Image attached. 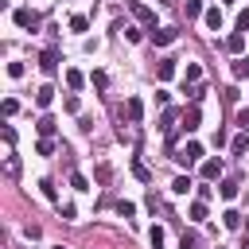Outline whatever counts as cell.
<instances>
[{
  "instance_id": "6da1fadb",
  "label": "cell",
  "mask_w": 249,
  "mask_h": 249,
  "mask_svg": "<svg viewBox=\"0 0 249 249\" xmlns=\"http://www.w3.org/2000/svg\"><path fill=\"white\" fill-rule=\"evenodd\" d=\"M175 160H179L183 167H191V163H198V160H202V144H198V140H187V144L179 148V156H175Z\"/></svg>"
},
{
  "instance_id": "7a4b0ae2",
  "label": "cell",
  "mask_w": 249,
  "mask_h": 249,
  "mask_svg": "<svg viewBox=\"0 0 249 249\" xmlns=\"http://www.w3.org/2000/svg\"><path fill=\"white\" fill-rule=\"evenodd\" d=\"M16 23H19L23 31H35V27L43 23V16H39V12H31V8H16Z\"/></svg>"
},
{
  "instance_id": "3957f363",
  "label": "cell",
  "mask_w": 249,
  "mask_h": 249,
  "mask_svg": "<svg viewBox=\"0 0 249 249\" xmlns=\"http://www.w3.org/2000/svg\"><path fill=\"white\" fill-rule=\"evenodd\" d=\"M179 121H183V124H179L183 132H195V128L202 124V113H198V105H191V109H183V117H179Z\"/></svg>"
},
{
  "instance_id": "277c9868",
  "label": "cell",
  "mask_w": 249,
  "mask_h": 249,
  "mask_svg": "<svg viewBox=\"0 0 249 249\" xmlns=\"http://www.w3.org/2000/svg\"><path fill=\"white\" fill-rule=\"evenodd\" d=\"M128 12H132V16H136V19H144V23H148V27H152V31H156V16H152V8H144V4H140V0H128Z\"/></svg>"
},
{
  "instance_id": "5b68a950",
  "label": "cell",
  "mask_w": 249,
  "mask_h": 249,
  "mask_svg": "<svg viewBox=\"0 0 249 249\" xmlns=\"http://www.w3.org/2000/svg\"><path fill=\"white\" fill-rule=\"evenodd\" d=\"M39 70H43V74H58V51H54V47H47V51H43Z\"/></svg>"
},
{
  "instance_id": "8992f818",
  "label": "cell",
  "mask_w": 249,
  "mask_h": 249,
  "mask_svg": "<svg viewBox=\"0 0 249 249\" xmlns=\"http://www.w3.org/2000/svg\"><path fill=\"white\" fill-rule=\"evenodd\" d=\"M124 117H128L132 124H140V117H144V101H140V97H128V101H124Z\"/></svg>"
},
{
  "instance_id": "52a82bcc",
  "label": "cell",
  "mask_w": 249,
  "mask_h": 249,
  "mask_svg": "<svg viewBox=\"0 0 249 249\" xmlns=\"http://www.w3.org/2000/svg\"><path fill=\"white\" fill-rule=\"evenodd\" d=\"M175 35H179L175 27H156V31H152V43H156V47H167V43H175Z\"/></svg>"
},
{
  "instance_id": "ba28073f",
  "label": "cell",
  "mask_w": 249,
  "mask_h": 249,
  "mask_svg": "<svg viewBox=\"0 0 249 249\" xmlns=\"http://www.w3.org/2000/svg\"><path fill=\"white\" fill-rule=\"evenodd\" d=\"M226 51H230V54H241V51H245V31H233V35L226 39Z\"/></svg>"
},
{
  "instance_id": "9c48e42d",
  "label": "cell",
  "mask_w": 249,
  "mask_h": 249,
  "mask_svg": "<svg viewBox=\"0 0 249 249\" xmlns=\"http://www.w3.org/2000/svg\"><path fill=\"white\" fill-rule=\"evenodd\" d=\"M4 175H8V179H19V156H16V152L4 156Z\"/></svg>"
},
{
  "instance_id": "30bf717a",
  "label": "cell",
  "mask_w": 249,
  "mask_h": 249,
  "mask_svg": "<svg viewBox=\"0 0 249 249\" xmlns=\"http://www.w3.org/2000/svg\"><path fill=\"white\" fill-rule=\"evenodd\" d=\"M202 179H222V160H202Z\"/></svg>"
},
{
  "instance_id": "8fae6325",
  "label": "cell",
  "mask_w": 249,
  "mask_h": 249,
  "mask_svg": "<svg viewBox=\"0 0 249 249\" xmlns=\"http://www.w3.org/2000/svg\"><path fill=\"white\" fill-rule=\"evenodd\" d=\"M156 78H160V82H167V78H175V58H163V62L156 66Z\"/></svg>"
},
{
  "instance_id": "7c38bea8",
  "label": "cell",
  "mask_w": 249,
  "mask_h": 249,
  "mask_svg": "<svg viewBox=\"0 0 249 249\" xmlns=\"http://www.w3.org/2000/svg\"><path fill=\"white\" fill-rule=\"evenodd\" d=\"M51 101H54V89H51V86H39V89H35V105H39V109H47Z\"/></svg>"
},
{
  "instance_id": "4fadbf2b",
  "label": "cell",
  "mask_w": 249,
  "mask_h": 249,
  "mask_svg": "<svg viewBox=\"0 0 249 249\" xmlns=\"http://www.w3.org/2000/svg\"><path fill=\"white\" fill-rule=\"evenodd\" d=\"M222 226H226V230H241V226H245V218H241L237 210H226V214H222Z\"/></svg>"
},
{
  "instance_id": "5bb4252c",
  "label": "cell",
  "mask_w": 249,
  "mask_h": 249,
  "mask_svg": "<svg viewBox=\"0 0 249 249\" xmlns=\"http://www.w3.org/2000/svg\"><path fill=\"white\" fill-rule=\"evenodd\" d=\"M206 27L210 31H222V8H206Z\"/></svg>"
},
{
  "instance_id": "9a60e30c",
  "label": "cell",
  "mask_w": 249,
  "mask_h": 249,
  "mask_svg": "<svg viewBox=\"0 0 249 249\" xmlns=\"http://www.w3.org/2000/svg\"><path fill=\"white\" fill-rule=\"evenodd\" d=\"M35 128H39V136H54L58 121H54V117H39V124H35Z\"/></svg>"
},
{
  "instance_id": "2e32d148",
  "label": "cell",
  "mask_w": 249,
  "mask_h": 249,
  "mask_svg": "<svg viewBox=\"0 0 249 249\" xmlns=\"http://www.w3.org/2000/svg\"><path fill=\"white\" fill-rule=\"evenodd\" d=\"M230 152H233V156H245V152H249V132H241V136H233V144H230Z\"/></svg>"
},
{
  "instance_id": "e0dca14e",
  "label": "cell",
  "mask_w": 249,
  "mask_h": 249,
  "mask_svg": "<svg viewBox=\"0 0 249 249\" xmlns=\"http://www.w3.org/2000/svg\"><path fill=\"white\" fill-rule=\"evenodd\" d=\"M132 175H136L140 183H152V171H148V163H144V160H132Z\"/></svg>"
},
{
  "instance_id": "ac0fdd59",
  "label": "cell",
  "mask_w": 249,
  "mask_h": 249,
  "mask_svg": "<svg viewBox=\"0 0 249 249\" xmlns=\"http://www.w3.org/2000/svg\"><path fill=\"white\" fill-rule=\"evenodd\" d=\"M70 187H74V191H82V195H86V191H93V187H89V179H86L82 171H70Z\"/></svg>"
},
{
  "instance_id": "d6986e66",
  "label": "cell",
  "mask_w": 249,
  "mask_h": 249,
  "mask_svg": "<svg viewBox=\"0 0 249 249\" xmlns=\"http://www.w3.org/2000/svg\"><path fill=\"white\" fill-rule=\"evenodd\" d=\"M198 78H202V66H198V62H187V74H183V82H187V86H195Z\"/></svg>"
},
{
  "instance_id": "ffe728a7",
  "label": "cell",
  "mask_w": 249,
  "mask_h": 249,
  "mask_svg": "<svg viewBox=\"0 0 249 249\" xmlns=\"http://www.w3.org/2000/svg\"><path fill=\"white\" fill-rule=\"evenodd\" d=\"M35 152H39V156H54V136H39Z\"/></svg>"
},
{
  "instance_id": "44dd1931",
  "label": "cell",
  "mask_w": 249,
  "mask_h": 249,
  "mask_svg": "<svg viewBox=\"0 0 249 249\" xmlns=\"http://www.w3.org/2000/svg\"><path fill=\"white\" fill-rule=\"evenodd\" d=\"M218 195H222V198H237V179H222Z\"/></svg>"
},
{
  "instance_id": "7402d4cb",
  "label": "cell",
  "mask_w": 249,
  "mask_h": 249,
  "mask_svg": "<svg viewBox=\"0 0 249 249\" xmlns=\"http://www.w3.org/2000/svg\"><path fill=\"white\" fill-rule=\"evenodd\" d=\"M187 214H191V222H206V202H202V198H198V202H191V210H187Z\"/></svg>"
},
{
  "instance_id": "603a6c76",
  "label": "cell",
  "mask_w": 249,
  "mask_h": 249,
  "mask_svg": "<svg viewBox=\"0 0 249 249\" xmlns=\"http://www.w3.org/2000/svg\"><path fill=\"white\" fill-rule=\"evenodd\" d=\"M233 78L241 82V78H249V54H241L237 62H233Z\"/></svg>"
},
{
  "instance_id": "cb8c5ba5",
  "label": "cell",
  "mask_w": 249,
  "mask_h": 249,
  "mask_svg": "<svg viewBox=\"0 0 249 249\" xmlns=\"http://www.w3.org/2000/svg\"><path fill=\"white\" fill-rule=\"evenodd\" d=\"M191 187H195V183H191L187 175H175V183H171V191H175V195H187Z\"/></svg>"
},
{
  "instance_id": "d4e9b609",
  "label": "cell",
  "mask_w": 249,
  "mask_h": 249,
  "mask_svg": "<svg viewBox=\"0 0 249 249\" xmlns=\"http://www.w3.org/2000/svg\"><path fill=\"white\" fill-rule=\"evenodd\" d=\"M70 31H78V35L89 31V19H86V16H70Z\"/></svg>"
},
{
  "instance_id": "484cf974",
  "label": "cell",
  "mask_w": 249,
  "mask_h": 249,
  "mask_svg": "<svg viewBox=\"0 0 249 249\" xmlns=\"http://www.w3.org/2000/svg\"><path fill=\"white\" fill-rule=\"evenodd\" d=\"M82 82H86L82 70H66V86H70V89H82Z\"/></svg>"
},
{
  "instance_id": "4316f807",
  "label": "cell",
  "mask_w": 249,
  "mask_h": 249,
  "mask_svg": "<svg viewBox=\"0 0 249 249\" xmlns=\"http://www.w3.org/2000/svg\"><path fill=\"white\" fill-rule=\"evenodd\" d=\"M39 191H43V198L58 202V191H54V183H51V179H43V183H39Z\"/></svg>"
},
{
  "instance_id": "83f0119b",
  "label": "cell",
  "mask_w": 249,
  "mask_h": 249,
  "mask_svg": "<svg viewBox=\"0 0 249 249\" xmlns=\"http://www.w3.org/2000/svg\"><path fill=\"white\" fill-rule=\"evenodd\" d=\"M58 214H62L66 222H74V218H78V206H74V202H58Z\"/></svg>"
},
{
  "instance_id": "f1b7e54d",
  "label": "cell",
  "mask_w": 249,
  "mask_h": 249,
  "mask_svg": "<svg viewBox=\"0 0 249 249\" xmlns=\"http://www.w3.org/2000/svg\"><path fill=\"white\" fill-rule=\"evenodd\" d=\"M89 82H93L97 89H105V86H109V74H105V70H93V74H89Z\"/></svg>"
},
{
  "instance_id": "f546056e",
  "label": "cell",
  "mask_w": 249,
  "mask_h": 249,
  "mask_svg": "<svg viewBox=\"0 0 249 249\" xmlns=\"http://www.w3.org/2000/svg\"><path fill=\"white\" fill-rule=\"evenodd\" d=\"M195 16H202V0H187V19H195Z\"/></svg>"
},
{
  "instance_id": "4dcf8cb0",
  "label": "cell",
  "mask_w": 249,
  "mask_h": 249,
  "mask_svg": "<svg viewBox=\"0 0 249 249\" xmlns=\"http://www.w3.org/2000/svg\"><path fill=\"white\" fill-rule=\"evenodd\" d=\"M23 74H27L23 62H8V78H23Z\"/></svg>"
},
{
  "instance_id": "1f68e13d",
  "label": "cell",
  "mask_w": 249,
  "mask_h": 249,
  "mask_svg": "<svg viewBox=\"0 0 249 249\" xmlns=\"http://www.w3.org/2000/svg\"><path fill=\"white\" fill-rule=\"evenodd\" d=\"M19 113V101L16 97H4V117H16Z\"/></svg>"
},
{
  "instance_id": "d6a6232c",
  "label": "cell",
  "mask_w": 249,
  "mask_h": 249,
  "mask_svg": "<svg viewBox=\"0 0 249 249\" xmlns=\"http://www.w3.org/2000/svg\"><path fill=\"white\" fill-rule=\"evenodd\" d=\"M117 214H121V218H132V214H136V206H132V202H124V198H121V202H117Z\"/></svg>"
},
{
  "instance_id": "836d02e7",
  "label": "cell",
  "mask_w": 249,
  "mask_h": 249,
  "mask_svg": "<svg viewBox=\"0 0 249 249\" xmlns=\"http://www.w3.org/2000/svg\"><path fill=\"white\" fill-rule=\"evenodd\" d=\"M152 249H163V226H152Z\"/></svg>"
},
{
  "instance_id": "e575fe53",
  "label": "cell",
  "mask_w": 249,
  "mask_h": 249,
  "mask_svg": "<svg viewBox=\"0 0 249 249\" xmlns=\"http://www.w3.org/2000/svg\"><path fill=\"white\" fill-rule=\"evenodd\" d=\"M124 39H128V43H140L144 31H140V27H124Z\"/></svg>"
},
{
  "instance_id": "d590c367",
  "label": "cell",
  "mask_w": 249,
  "mask_h": 249,
  "mask_svg": "<svg viewBox=\"0 0 249 249\" xmlns=\"http://www.w3.org/2000/svg\"><path fill=\"white\" fill-rule=\"evenodd\" d=\"M237 31H249V8L237 12Z\"/></svg>"
},
{
  "instance_id": "8d00e7d4",
  "label": "cell",
  "mask_w": 249,
  "mask_h": 249,
  "mask_svg": "<svg viewBox=\"0 0 249 249\" xmlns=\"http://www.w3.org/2000/svg\"><path fill=\"white\" fill-rule=\"evenodd\" d=\"M62 105H66V113H78V93H66V101H62Z\"/></svg>"
},
{
  "instance_id": "74e56055",
  "label": "cell",
  "mask_w": 249,
  "mask_h": 249,
  "mask_svg": "<svg viewBox=\"0 0 249 249\" xmlns=\"http://www.w3.org/2000/svg\"><path fill=\"white\" fill-rule=\"evenodd\" d=\"M109 175H113L109 163H97V183H109Z\"/></svg>"
},
{
  "instance_id": "f35d334b",
  "label": "cell",
  "mask_w": 249,
  "mask_h": 249,
  "mask_svg": "<svg viewBox=\"0 0 249 249\" xmlns=\"http://www.w3.org/2000/svg\"><path fill=\"white\" fill-rule=\"evenodd\" d=\"M39 233H43V230H39V226H35V222H31V226H23V237H27V241H35V237H39Z\"/></svg>"
},
{
  "instance_id": "ab89813d",
  "label": "cell",
  "mask_w": 249,
  "mask_h": 249,
  "mask_svg": "<svg viewBox=\"0 0 249 249\" xmlns=\"http://www.w3.org/2000/svg\"><path fill=\"white\" fill-rule=\"evenodd\" d=\"M222 101H226V105H233V101H237V89H233V86H230V89H222Z\"/></svg>"
},
{
  "instance_id": "60d3db41",
  "label": "cell",
  "mask_w": 249,
  "mask_h": 249,
  "mask_svg": "<svg viewBox=\"0 0 249 249\" xmlns=\"http://www.w3.org/2000/svg\"><path fill=\"white\" fill-rule=\"evenodd\" d=\"M0 136H4V144H16V128H12V124H4V132H0Z\"/></svg>"
},
{
  "instance_id": "b9f144b4",
  "label": "cell",
  "mask_w": 249,
  "mask_h": 249,
  "mask_svg": "<svg viewBox=\"0 0 249 249\" xmlns=\"http://www.w3.org/2000/svg\"><path fill=\"white\" fill-rule=\"evenodd\" d=\"M237 124H241V132H249V109H241V113H237Z\"/></svg>"
},
{
  "instance_id": "7bdbcfd3",
  "label": "cell",
  "mask_w": 249,
  "mask_h": 249,
  "mask_svg": "<svg viewBox=\"0 0 249 249\" xmlns=\"http://www.w3.org/2000/svg\"><path fill=\"white\" fill-rule=\"evenodd\" d=\"M241 249H249V237H245V241H241Z\"/></svg>"
},
{
  "instance_id": "ee69618b",
  "label": "cell",
  "mask_w": 249,
  "mask_h": 249,
  "mask_svg": "<svg viewBox=\"0 0 249 249\" xmlns=\"http://www.w3.org/2000/svg\"><path fill=\"white\" fill-rule=\"evenodd\" d=\"M222 4H233V0H222Z\"/></svg>"
},
{
  "instance_id": "f6af8a7d",
  "label": "cell",
  "mask_w": 249,
  "mask_h": 249,
  "mask_svg": "<svg viewBox=\"0 0 249 249\" xmlns=\"http://www.w3.org/2000/svg\"><path fill=\"white\" fill-rule=\"evenodd\" d=\"M163 4H175V0H163Z\"/></svg>"
},
{
  "instance_id": "bcb514c9",
  "label": "cell",
  "mask_w": 249,
  "mask_h": 249,
  "mask_svg": "<svg viewBox=\"0 0 249 249\" xmlns=\"http://www.w3.org/2000/svg\"><path fill=\"white\" fill-rule=\"evenodd\" d=\"M54 249H66V245H54Z\"/></svg>"
}]
</instances>
